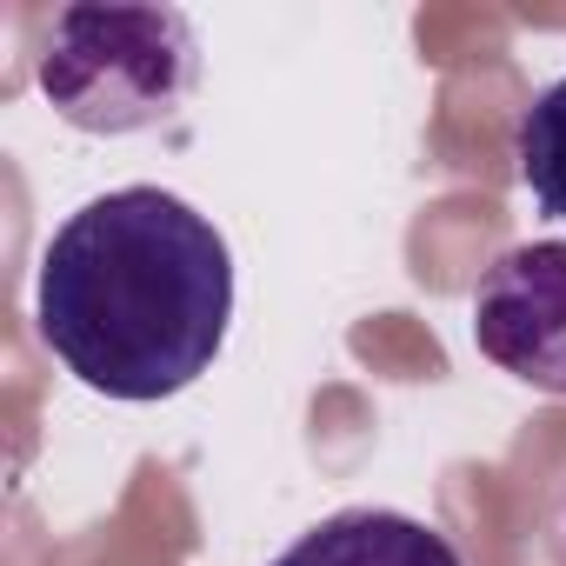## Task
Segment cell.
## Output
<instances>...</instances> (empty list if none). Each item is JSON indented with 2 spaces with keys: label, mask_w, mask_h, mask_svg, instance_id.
<instances>
[{
  "label": "cell",
  "mask_w": 566,
  "mask_h": 566,
  "mask_svg": "<svg viewBox=\"0 0 566 566\" xmlns=\"http://www.w3.org/2000/svg\"><path fill=\"white\" fill-rule=\"evenodd\" d=\"M233 321V253L167 187H114L67 213L41 253V347L94 394L154 407L187 394Z\"/></svg>",
  "instance_id": "cell-1"
},
{
  "label": "cell",
  "mask_w": 566,
  "mask_h": 566,
  "mask_svg": "<svg viewBox=\"0 0 566 566\" xmlns=\"http://www.w3.org/2000/svg\"><path fill=\"white\" fill-rule=\"evenodd\" d=\"M41 94L81 134H140L174 120L200 87V34L180 8L81 0L61 8L41 48Z\"/></svg>",
  "instance_id": "cell-2"
},
{
  "label": "cell",
  "mask_w": 566,
  "mask_h": 566,
  "mask_svg": "<svg viewBox=\"0 0 566 566\" xmlns=\"http://www.w3.org/2000/svg\"><path fill=\"white\" fill-rule=\"evenodd\" d=\"M473 347L500 374L566 394V240H526L486 266L473 294Z\"/></svg>",
  "instance_id": "cell-3"
},
{
  "label": "cell",
  "mask_w": 566,
  "mask_h": 566,
  "mask_svg": "<svg viewBox=\"0 0 566 566\" xmlns=\"http://www.w3.org/2000/svg\"><path fill=\"white\" fill-rule=\"evenodd\" d=\"M513 160H520V180H526V193L539 200V213L566 220V74H559L553 87H539V94L520 107Z\"/></svg>",
  "instance_id": "cell-5"
},
{
  "label": "cell",
  "mask_w": 566,
  "mask_h": 566,
  "mask_svg": "<svg viewBox=\"0 0 566 566\" xmlns=\"http://www.w3.org/2000/svg\"><path fill=\"white\" fill-rule=\"evenodd\" d=\"M273 566H467L447 533L387 506H347L307 526Z\"/></svg>",
  "instance_id": "cell-4"
}]
</instances>
